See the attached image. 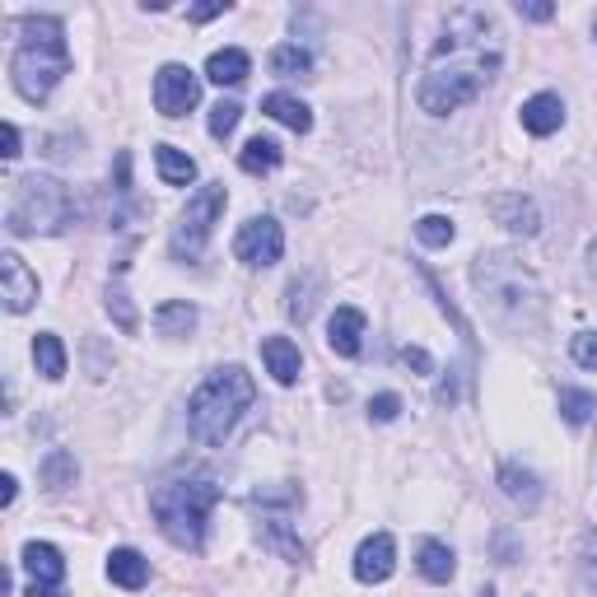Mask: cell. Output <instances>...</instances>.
<instances>
[{"label": "cell", "instance_id": "cell-1", "mask_svg": "<svg viewBox=\"0 0 597 597\" xmlns=\"http://www.w3.org/2000/svg\"><path fill=\"white\" fill-rule=\"evenodd\" d=\"M500 61H504V38H500L495 14L477 5L448 10L444 38L434 43L425 75L415 84V103L430 117L458 113L471 98H481V90L495 80Z\"/></svg>", "mask_w": 597, "mask_h": 597}, {"label": "cell", "instance_id": "cell-2", "mask_svg": "<svg viewBox=\"0 0 597 597\" xmlns=\"http://www.w3.org/2000/svg\"><path fill=\"white\" fill-rule=\"evenodd\" d=\"M20 33L24 38L14 47V61H10L14 90H20L28 103H43L70 70L66 28H61V20H51V14H24Z\"/></svg>", "mask_w": 597, "mask_h": 597}, {"label": "cell", "instance_id": "cell-3", "mask_svg": "<svg viewBox=\"0 0 597 597\" xmlns=\"http://www.w3.org/2000/svg\"><path fill=\"white\" fill-rule=\"evenodd\" d=\"M253 397H257V383H253V374L243 364L215 368V374H210L187 401L191 434H197L206 448H220L224 438H230V430L238 425V415L253 407Z\"/></svg>", "mask_w": 597, "mask_h": 597}, {"label": "cell", "instance_id": "cell-4", "mask_svg": "<svg viewBox=\"0 0 597 597\" xmlns=\"http://www.w3.org/2000/svg\"><path fill=\"white\" fill-rule=\"evenodd\" d=\"M220 500V485L210 477H183V481H168L150 495V514L160 518V532L183 551H201L206 541V523H210V508Z\"/></svg>", "mask_w": 597, "mask_h": 597}, {"label": "cell", "instance_id": "cell-5", "mask_svg": "<svg viewBox=\"0 0 597 597\" xmlns=\"http://www.w3.org/2000/svg\"><path fill=\"white\" fill-rule=\"evenodd\" d=\"M471 280H477L481 298L500 313L504 323H532L537 313H541V285H537V276L523 267L518 257L485 253V257H477V271H471Z\"/></svg>", "mask_w": 597, "mask_h": 597}, {"label": "cell", "instance_id": "cell-6", "mask_svg": "<svg viewBox=\"0 0 597 597\" xmlns=\"http://www.w3.org/2000/svg\"><path fill=\"white\" fill-rule=\"evenodd\" d=\"M70 215H75V201H70V191L57 183V178H43V173H33V178H20L14 183V197L5 206V230L14 238H28V234H61Z\"/></svg>", "mask_w": 597, "mask_h": 597}, {"label": "cell", "instance_id": "cell-7", "mask_svg": "<svg viewBox=\"0 0 597 597\" xmlns=\"http://www.w3.org/2000/svg\"><path fill=\"white\" fill-rule=\"evenodd\" d=\"M224 206H230V191H224V183H206L197 197H187V210H183L178 230H173V243H168L173 257H178V261H197L206 253L215 220L224 215Z\"/></svg>", "mask_w": 597, "mask_h": 597}, {"label": "cell", "instance_id": "cell-8", "mask_svg": "<svg viewBox=\"0 0 597 597\" xmlns=\"http://www.w3.org/2000/svg\"><path fill=\"white\" fill-rule=\"evenodd\" d=\"M197 98H201L197 70L183 66V61L160 66V75H154V108H160L164 117H187L191 108H197Z\"/></svg>", "mask_w": 597, "mask_h": 597}, {"label": "cell", "instance_id": "cell-9", "mask_svg": "<svg viewBox=\"0 0 597 597\" xmlns=\"http://www.w3.org/2000/svg\"><path fill=\"white\" fill-rule=\"evenodd\" d=\"M234 257L243 261V267H276L280 257H285V230H280L276 220H267V215H257V220H248L238 230V238H234Z\"/></svg>", "mask_w": 597, "mask_h": 597}, {"label": "cell", "instance_id": "cell-10", "mask_svg": "<svg viewBox=\"0 0 597 597\" xmlns=\"http://www.w3.org/2000/svg\"><path fill=\"white\" fill-rule=\"evenodd\" d=\"M393 570H397V541L388 532L364 537L360 551H355V578L360 584H388Z\"/></svg>", "mask_w": 597, "mask_h": 597}, {"label": "cell", "instance_id": "cell-11", "mask_svg": "<svg viewBox=\"0 0 597 597\" xmlns=\"http://www.w3.org/2000/svg\"><path fill=\"white\" fill-rule=\"evenodd\" d=\"M0 294H5V308H10V313H28L33 298H38V276L24 267L20 253H5V257H0Z\"/></svg>", "mask_w": 597, "mask_h": 597}, {"label": "cell", "instance_id": "cell-12", "mask_svg": "<svg viewBox=\"0 0 597 597\" xmlns=\"http://www.w3.org/2000/svg\"><path fill=\"white\" fill-rule=\"evenodd\" d=\"M24 570L33 574V588H51L61 593V578H66V560L51 541H28L24 547Z\"/></svg>", "mask_w": 597, "mask_h": 597}, {"label": "cell", "instance_id": "cell-13", "mask_svg": "<svg viewBox=\"0 0 597 597\" xmlns=\"http://www.w3.org/2000/svg\"><path fill=\"white\" fill-rule=\"evenodd\" d=\"M327 346L337 350V355H346V360H355L360 355V346H364V313L360 308H337L327 318Z\"/></svg>", "mask_w": 597, "mask_h": 597}, {"label": "cell", "instance_id": "cell-14", "mask_svg": "<svg viewBox=\"0 0 597 597\" xmlns=\"http://www.w3.org/2000/svg\"><path fill=\"white\" fill-rule=\"evenodd\" d=\"M490 215H495L508 234H537V224H541L537 206L523 197V191H500V197L490 201Z\"/></svg>", "mask_w": 597, "mask_h": 597}, {"label": "cell", "instance_id": "cell-15", "mask_svg": "<svg viewBox=\"0 0 597 597\" xmlns=\"http://www.w3.org/2000/svg\"><path fill=\"white\" fill-rule=\"evenodd\" d=\"M261 360H267V374L280 383V388H290L298 383V368H304V355H298V346L290 337H267L261 341Z\"/></svg>", "mask_w": 597, "mask_h": 597}, {"label": "cell", "instance_id": "cell-16", "mask_svg": "<svg viewBox=\"0 0 597 597\" xmlns=\"http://www.w3.org/2000/svg\"><path fill=\"white\" fill-rule=\"evenodd\" d=\"M248 70H253V57L243 47H220V51H210V61H206V80L210 84H243L248 80Z\"/></svg>", "mask_w": 597, "mask_h": 597}, {"label": "cell", "instance_id": "cell-17", "mask_svg": "<svg viewBox=\"0 0 597 597\" xmlns=\"http://www.w3.org/2000/svg\"><path fill=\"white\" fill-rule=\"evenodd\" d=\"M108 578H113L117 588H127V593L145 588L150 584V560L140 555V551H131V547H117L108 555Z\"/></svg>", "mask_w": 597, "mask_h": 597}, {"label": "cell", "instance_id": "cell-18", "mask_svg": "<svg viewBox=\"0 0 597 597\" xmlns=\"http://www.w3.org/2000/svg\"><path fill=\"white\" fill-rule=\"evenodd\" d=\"M560 121H565V103L555 94H537V98L523 103V131L551 136V131H560Z\"/></svg>", "mask_w": 597, "mask_h": 597}, {"label": "cell", "instance_id": "cell-19", "mask_svg": "<svg viewBox=\"0 0 597 597\" xmlns=\"http://www.w3.org/2000/svg\"><path fill=\"white\" fill-rule=\"evenodd\" d=\"M500 485H504V495L523 504V508H537L541 504V481H537V471L528 467H518V463H504L500 467Z\"/></svg>", "mask_w": 597, "mask_h": 597}, {"label": "cell", "instance_id": "cell-20", "mask_svg": "<svg viewBox=\"0 0 597 597\" xmlns=\"http://www.w3.org/2000/svg\"><path fill=\"white\" fill-rule=\"evenodd\" d=\"M261 113L276 117L280 127H290V131H313V113H308V103H298L294 94H267L261 98Z\"/></svg>", "mask_w": 597, "mask_h": 597}, {"label": "cell", "instance_id": "cell-21", "mask_svg": "<svg viewBox=\"0 0 597 597\" xmlns=\"http://www.w3.org/2000/svg\"><path fill=\"white\" fill-rule=\"evenodd\" d=\"M420 560V574L430 578V584H448L453 574H458V560H453V551L444 547V541H420V551H415Z\"/></svg>", "mask_w": 597, "mask_h": 597}, {"label": "cell", "instance_id": "cell-22", "mask_svg": "<svg viewBox=\"0 0 597 597\" xmlns=\"http://www.w3.org/2000/svg\"><path fill=\"white\" fill-rule=\"evenodd\" d=\"M280 160H285V150H280L271 136H253L248 145H243V154H238V168L243 173H276Z\"/></svg>", "mask_w": 597, "mask_h": 597}, {"label": "cell", "instance_id": "cell-23", "mask_svg": "<svg viewBox=\"0 0 597 597\" xmlns=\"http://www.w3.org/2000/svg\"><path fill=\"white\" fill-rule=\"evenodd\" d=\"M154 164H160V178L168 187L197 183V164H191V154H183L178 145H160V150H154Z\"/></svg>", "mask_w": 597, "mask_h": 597}, {"label": "cell", "instance_id": "cell-24", "mask_svg": "<svg viewBox=\"0 0 597 597\" xmlns=\"http://www.w3.org/2000/svg\"><path fill=\"white\" fill-rule=\"evenodd\" d=\"M154 327H160V337H187L191 327H197V308L187 304V298H168L154 313Z\"/></svg>", "mask_w": 597, "mask_h": 597}, {"label": "cell", "instance_id": "cell-25", "mask_svg": "<svg viewBox=\"0 0 597 597\" xmlns=\"http://www.w3.org/2000/svg\"><path fill=\"white\" fill-rule=\"evenodd\" d=\"M33 364H38L43 378H61L66 374V346H61V337L43 331V337L33 341Z\"/></svg>", "mask_w": 597, "mask_h": 597}, {"label": "cell", "instance_id": "cell-26", "mask_svg": "<svg viewBox=\"0 0 597 597\" xmlns=\"http://www.w3.org/2000/svg\"><path fill=\"white\" fill-rule=\"evenodd\" d=\"M560 415L570 425H588L597 415V393H578V388H560Z\"/></svg>", "mask_w": 597, "mask_h": 597}, {"label": "cell", "instance_id": "cell-27", "mask_svg": "<svg viewBox=\"0 0 597 597\" xmlns=\"http://www.w3.org/2000/svg\"><path fill=\"white\" fill-rule=\"evenodd\" d=\"M43 485H47V490H66V485H75V458H70L66 448L47 453V463H43Z\"/></svg>", "mask_w": 597, "mask_h": 597}, {"label": "cell", "instance_id": "cell-28", "mask_svg": "<svg viewBox=\"0 0 597 597\" xmlns=\"http://www.w3.org/2000/svg\"><path fill=\"white\" fill-rule=\"evenodd\" d=\"M271 70H276V75H285V80H294V75H308V70H313V57H308V51L304 47H276L271 51Z\"/></svg>", "mask_w": 597, "mask_h": 597}, {"label": "cell", "instance_id": "cell-29", "mask_svg": "<svg viewBox=\"0 0 597 597\" xmlns=\"http://www.w3.org/2000/svg\"><path fill=\"white\" fill-rule=\"evenodd\" d=\"M453 234H458V230H453V220H448V215H425V220L415 224V238L425 243V248H448Z\"/></svg>", "mask_w": 597, "mask_h": 597}, {"label": "cell", "instance_id": "cell-30", "mask_svg": "<svg viewBox=\"0 0 597 597\" xmlns=\"http://www.w3.org/2000/svg\"><path fill=\"white\" fill-rule=\"evenodd\" d=\"M108 313H113V318H117V327H121V331H136V327H140V318H136V308H131V294H127V290H121V276L113 280V285H108Z\"/></svg>", "mask_w": 597, "mask_h": 597}, {"label": "cell", "instance_id": "cell-31", "mask_svg": "<svg viewBox=\"0 0 597 597\" xmlns=\"http://www.w3.org/2000/svg\"><path fill=\"white\" fill-rule=\"evenodd\" d=\"M238 117H243V108H238V103H234V98H220L215 108H210V136H215V140H224V136H230V131L238 127Z\"/></svg>", "mask_w": 597, "mask_h": 597}, {"label": "cell", "instance_id": "cell-32", "mask_svg": "<svg viewBox=\"0 0 597 597\" xmlns=\"http://www.w3.org/2000/svg\"><path fill=\"white\" fill-rule=\"evenodd\" d=\"M285 313H290L294 323H308V313H313V276L304 280V285H298V280L290 285V304H285Z\"/></svg>", "mask_w": 597, "mask_h": 597}, {"label": "cell", "instance_id": "cell-33", "mask_svg": "<svg viewBox=\"0 0 597 597\" xmlns=\"http://www.w3.org/2000/svg\"><path fill=\"white\" fill-rule=\"evenodd\" d=\"M570 355H574V364L597 368V331H578V337L570 341Z\"/></svg>", "mask_w": 597, "mask_h": 597}, {"label": "cell", "instance_id": "cell-34", "mask_svg": "<svg viewBox=\"0 0 597 597\" xmlns=\"http://www.w3.org/2000/svg\"><path fill=\"white\" fill-rule=\"evenodd\" d=\"M401 415V397L397 393H378L374 401H368V420H378V425H388V420Z\"/></svg>", "mask_w": 597, "mask_h": 597}, {"label": "cell", "instance_id": "cell-35", "mask_svg": "<svg viewBox=\"0 0 597 597\" xmlns=\"http://www.w3.org/2000/svg\"><path fill=\"white\" fill-rule=\"evenodd\" d=\"M397 360L407 364V368H415V374H434L430 350H420V346H401V350H397Z\"/></svg>", "mask_w": 597, "mask_h": 597}, {"label": "cell", "instance_id": "cell-36", "mask_svg": "<svg viewBox=\"0 0 597 597\" xmlns=\"http://www.w3.org/2000/svg\"><path fill=\"white\" fill-rule=\"evenodd\" d=\"M578 565H584L588 584L597 588V532H584V547H578Z\"/></svg>", "mask_w": 597, "mask_h": 597}, {"label": "cell", "instance_id": "cell-37", "mask_svg": "<svg viewBox=\"0 0 597 597\" xmlns=\"http://www.w3.org/2000/svg\"><path fill=\"white\" fill-rule=\"evenodd\" d=\"M215 14H224V0H210V5H191L187 20H191V24H206V20H215Z\"/></svg>", "mask_w": 597, "mask_h": 597}, {"label": "cell", "instance_id": "cell-38", "mask_svg": "<svg viewBox=\"0 0 597 597\" xmlns=\"http://www.w3.org/2000/svg\"><path fill=\"white\" fill-rule=\"evenodd\" d=\"M5 160H20V127H14V121H5Z\"/></svg>", "mask_w": 597, "mask_h": 597}, {"label": "cell", "instance_id": "cell-39", "mask_svg": "<svg viewBox=\"0 0 597 597\" xmlns=\"http://www.w3.org/2000/svg\"><path fill=\"white\" fill-rule=\"evenodd\" d=\"M518 14H528V20H551L555 5H518Z\"/></svg>", "mask_w": 597, "mask_h": 597}, {"label": "cell", "instance_id": "cell-40", "mask_svg": "<svg viewBox=\"0 0 597 597\" xmlns=\"http://www.w3.org/2000/svg\"><path fill=\"white\" fill-rule=\"evenodd\" d=\"M14 495H20V481H14V477H0V500L14 504Z\"/></svg>", "mask_w": 597, "mask_h": 597}, {"label": "cell", "instance_id": "cell-41", "mask_svg": "<svg viewBox=\"0 0 597 597\" xmlns=\"http://www.w3.org/2000/svg\"><path fill=\"white\" fill-rule=\"evenodd\" d=\"M588 261H593V276H597V238H593V248H588Z\"/></svg>", "mask_w": 597, "mask_h": 597}, {"label": "cell", "instance_id": "cell-42", "mask_svg": "<svg viewBox=\"0 0 597 597\" xmlns=\"http://www.w3.org/2000/svg\"><path fill=\"white\" fill-rule=\"evenodd\" d=\"M477 597H495V593H490V588H481V593H477Z\"/></svg>", "mask_w": 597, "mask_h": 597}, {"label": "cell", "instance_id": "cell-43", "mask_svg": "<svg viewBox=\"0 0 597 597\" xmlns=\"http://www.w3.org/2000/svg\"><path fill=\"white\" fill-rule=\"evenodd\" d=\"M593 38H597V24H593Z\"/></svg>", "mask_w": 597, "mask_h": 597}]
</instances>
